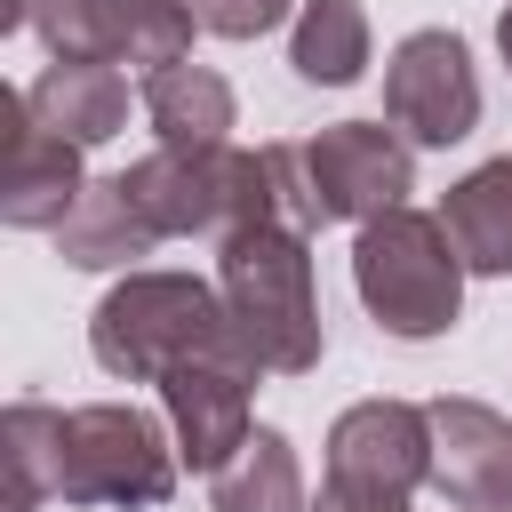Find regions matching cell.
I'll use <instances>...</instances> for the list:
<instances>
[{"mask_svg":"<svg viewBox=\"0 0 512 512\" xmlns=\"http://www.w3.org/2000/svg\"><path fill=\"white\" fill-rule=\"evenodd\" d=\"M216 288L232 312V336L264 376H312L328 352L320 328V288H312V248L296 224H248L216 240Z\"/></svg>","mask_w":512,"mask_h":512,"instance_id":"obj_1","label":"cell"},{"mask_svg":"<svg viewBox=\"0 0 512 512\" xmlns=\"http://www.w3.org/2000/svg\"><path fill=\"white\" fill-rule=\"evenodd\" d=\"M184 448L176 432L136 408V400H88L64 408V504H96V512H160L176 496Z\"/></svg>","mask_w":512,"mask_h":512,"instance_id":"obj_4","label":"cell"},{"mask_svg":"<svg viewBox=\"0 0 512 512\" xmlns=\"http://www.w3.org/2000/svg\"><path fill=\"white\" fill-rule=\"evenodd\" d=\"M224 344H240V336H232L224 288L200 280V272H128L88 312V352L120 384H160L176 360H200V352H224Z\"/></svg>","mask_w":512,"mask_h":512,"instance_id":"obj_2","label":"cell"},{"mask_svg":"<svg viewBox=\"0 0 512 512\" xmlns=\"http://www.w3.org/2000/svg\"><path fill=\"white\" fill-rule=\"evenodd\" d=\"M328 480L416 496L432 488V408L416 400H352L328 424Z\"/></svg>","mask_w":512,"mask_h":512,"instance_id":"obj_9","label":"cell"},{"mask_svg":"<svg viewBox=\"0 0 512 512\" xmlns=\"http://www.w3.org/2000/svg\"><path fill=\"white\" fill-rule=\"evenodd\" d=\"M80 152H88V144L56 136L48 120H32L24 96H8V176H0V216H8L16 232H56V224L80 208V192H88Z\"/></svg>","mask_w":512,"mask_h":512,"instance_id":"obj_11","label":"cell"},{"mask_svg":"<svg viewBox=\"0 0 512 512\" xmlns=\"http://www.w3.org/2000/svg\"><path fill=\"white\" fill-rule=\"evenodd\" d=\"M312 512H408V496H384V488H344V480H320V504Z\"/></svg>","mask_w":512,"mask_h":512,"instance_id":"obj_20","label":"cell"},{"mask_svg":"<svg viewBox=\"0 0 512 512\" xmlns=\"http://www.w3.org/2000/svg\"><path fill=\"white\" fill-rule=\"evenodd\" d=\"M0 464H8V512L48 504L56 480H64V408L16 400V408L0 416Z\"/></svg>","mask_w":512,"mask_h":512,"instance_id":"obj_18","label":"cell"},{"mask_svg":"<svg viewBox=\"0 0 512 512\" xmlns=\"http://www.w3.org/2000/svg\"><path fill=\"white\" fill-rule=\"evenodd\" d=\"M152 248H160V232L144 224V208L128 200L120 176H96L80 192V208L56 224V256L80 272H136V256H152Z\"/></svg>","mask_w":512,"mask_h":512,"instance_id":"obj_13","label":"cell"},{"mask_svg":"<svg viewBox=\"0 0 512 512\" xmlns=\"http://www.w3.org/2000/svg\"><path fill=\"white\" fill-rule=\"evenodd\" d=\"M320 224H368L416 192V144L392 120H336L296 144Z\"/></svg>","mask_w":512,"mask_h":512,"instance_id":"obj_6","label":"cell"},{"mask_svg":"<svg viewBox=\"0 0 512 512\" xmlns=\"http://www.w3.org/2000/svg\"><path fill=\"white\" fill-rule=\"evenodd\" d=\"M440 224H448V240L464 248L472 272L512 280V152L504 160H480L472 176H456L440 192Z\"/></svg>","mask_w":512,"mask_h":512,"instance_id":"obj_15","label":"cell"},{"mask_svg":"<svg viewBox=\"0 0 512 512\" xmlns=\"http://www.w3.org/2000/svg\"><path fill=\"white\" fill-rule=\"evenodd\" d=\"M464 248L448 240L440 208H384L352 232V288L368 304V320L400 344H424V336H448L456 312H464Z\"/></svg>","mask_w":512,"mask_h":512,"instance_id":"obj_3","label":"cell"},{"mask_svg":"<svg viewBox=\"0 0 512 512\" xmlns=\"http://www.w3.org/2000/svg\"><path fill=\"white\" fill-rule=\"evenodd\" d=\"M288 8H304V0H192L200 32H216V40H264Z\"/></svg>","mask_w":512,"mask_h":512,"instance_id":"obj_19","label":"cell"},{"mask_svg":"<svg viewBox=\"0 0 512 512\" xmlns=\"http://www.w3.org/2000/svg\"><path fill=\"white\" fill-rule=\"evenodd\" d=\"M384 120L424 152H448L480 128V72L448 24H424L384 56Z\"/></svg>","mask_w":512,"mask_h":512,"instance_id":"obj_5","label":"cell"},{"mask_svg":"<svg viewBox=\"0 0 512 512\" xmlns=\"http://www.w3.org/2000/svg\"><path fill=\"white\" fill-rule=\"evenodd\" d=\"M192 0H32V32L48 56H96V64H184L192 56Z\"/></svg>","mask_w":512,"mask_h":512,"instance_id":"obj_7","label":"cell"},{"mask_svg":"<svg viewBox=\"0 0 512 512\" xmlns=\"http://www.w3.org/2000/svg\"><path fill=\"white\" fill-rule=\"evenodd\" d=\"M256 376H264V368H256L240 344L200 352V360H176V368L160 376V408H168V432H176V448H184L192 472H216V464L256 432V416H248Z\"/></svg>","mask_w":512,"mask_h":512,"instance_id":"obj_8","label":"cell"},{"mask_svg":"<svg viewBox=\"0 0 512 512\" xmlns=\"http://www.w3.org/2000/svg\"><path fill=\"white\" fill-rule=\"evenodd\" d=\"M208 504H216V512H304V464H296L288 432L256 424V432L208 472Z\"/></svg>","mask_w":512,"mask_h":512,"instance_id":"obj_16","label":"cell"},{"mask_svg":"<svg viewBox=\"0 0 512 512\" xmlns=\"http://www.w3.org/2000/svg\"><path fill=\"white\" fill-rule=\"evenodd\" d=\"M432 488L456 512H512V416L488 400H432Z\"/></svg>","mask_w":512,"mask_h":512,"instance_id":"obj_10","label":"cell"},{"mask_svg":"<svg viewBox=\"0 0 512 512\" xmlns=\"http://www.w3.org/2000/svg\"><path fill=\"white\" fill-rule=\"evenodd\" d=\"M496 56H504V72H512V8L496 16Z\"/></svg>","mask_w":512,"mask_h":512,"instance_id":"obj_21","label":"cell"},{"mask_svg":"<svg viewBox=\"0 0 512 512\" xmlns=\"http://www.w3.org/2000/svg\"><path fill=\"white\" fill-rule=\"evenodd\" d=\"M24 104H32V120H48L72 144H112L128 128V80H120V64H96V56H56L24 88Z\"/></svg>","mask_w":512,"mask_h":512,"instance_id":"obj_12","label":"cell"},{"mask_svg":"<svg viewBox=\"0 0 512 512\" xmlns=\"http://www.w3.org/2000/svg\"><path fill=\"white\" fill-rule=\"evenodd\" d=\"M144 120H152L160 144H232L240 104H232V80L216 64H192L184 56V64L144 72Z\"/></svg>","mask_w":512,"mask_h":512,"instance_id":"obj_14","label":"cell"},{"mask_svg":"<svg viewBox=\"0 0 512 512\" xmlns=\"http://www.w3.org/2000/svg\"><path fill=\"white\" fill-rule=\"evenodd\" d=\"M288 64L304 88H352L368 72V8L360 0H304L288 32Z\"/></svg>","mask_w":512,"mask_h":512,"instance_id":"obj_17","label":"cell"}]
</instances>
